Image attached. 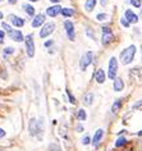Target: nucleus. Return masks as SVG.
<instances>
[{
	"instance_id": "aec40b11",
	"label": "nucleus",
	"mask_w": 142,
	"mask_h": 151,
	"mask_svg": "<svg viewBox=\"0 0 142 151\" xmlns=\"http://www.w3.org/2000/svg\"><path fill=\"white\" fill-rule=\"evenodd\" d=\"M62 14L64 15V17H67V18H69V17H72V15L74 14V10L73 9H70V8H63L62 9Z\"/></svg>"
},
{
	"instance_id": "4c0bfd02",
	"label": "nucleus",
	"mask_w": 142,
	"mask_h": 151,
	"mask_svg": "<svg viewBox=\"0 0 142 151\" xmlns=\"http://www.w3.org/2000/svg\"><path fill=\"white\" fill-rule=\"evenodd\" d=\"M101 4L102 5H106V0H101Z\"/></svg>"
},
{
	"instance_id": "412c9836",
	"label": "nucleus",
	"mask_w": 142,
	"mask_h": 151,
	"mask_svg": "<svg viewBox=\"0 0 142 151\" xmlns=\"http://www.w3.org/2000/svg\"><path fill=\"white\" fill-rule=\"evenodd\" d=\"M23 9H24V12L27 13L28 15H33V14H35V8H33L32 5L26 4V5H23Z\"/></svg>"
},
{
	"instance_id": "37998d69",
	"label": "nucleus",
	"mask_w": 142,
	"mask_h": 151,
	"mask_svg": "<svg viewBox=\"0 0 142 151\" xmlns=\"http://www.w3.org/2000/svg\"><path fill=\"white\" fill-rule=\"evenodd\" d=\"M141 51H142V46H141Z\"/></svg>"
},
{
	"instance_id": "f704fd0d",
	"label": "nucleus",
	"mask_w": 142,
	"mask_h": 151,
	"mask_svg": "<svg viewBox=\"0 0 142 151\" xmlns=\"http://www.w3.org/2000/svg\"><path fill=\"white\" fill-rule=\"evenodd\" d=\"M4 32H3V31H0V41H1V42H3V38H4Z\"/></svg>"
},
{
	"instance_id": "dca6fc26",
	"label": "nucleus",
	"mask_w": 142,
	"mask_h": 151,
	"mask_svg": "<svg viewBox=\"0 0 142 151\" xmlns=\"http://www.w3.org/2000/svg\"><path fill=\"white\" fill-rule=\"evenodd\" d=\"M114 91H122L124 88V82L122 78H115L114 79Z\"/></svg>"
},
{
	"instance_id": "4be33fe9",
	"label": "nucleus",
	"mask_w": 142,
	"mask_h": 151,
	"mask_svg": "<svg viewBox=\"0 0 142 151\" xmlns=\"http://www.w3.org/2000/svg\"><path fill=\"white\" fill-rule=\"evenodd\" d=\"M86 111L83 110V109H79L78 110V113H77V118H78L79 120H86Z\"/></svg>"
},
{
	"instance_id": "7ed1b4c3",
	"label": "nucleus",
	"mask_w": 142,
	"mask_h": 151,
	"mask_svg": "<svg viewBox=\"0 0 142 151\" xmlns=\"http://www.w3.org/2000/svg\"><path fill=\"white\" fill-rule=\"evenodd\" d=\"M24 42H26V53H27V56L28 58H33V55H35V41H33V36H32V35H27Z\"/></svg>"
},
{
	"instance_id": "39448f33",
	"label": "nucleus",
	"mask_w": 142,
	"mask_h": 151,
	"mask_svg": "<svg viewBox=\"0 0 142 151\" xmlns=\"http://www.w3.org/2000/svg\"><path fill=\"white\" fill-rule=\"evenodd\" d=\"M92 59H93V53H92V51H88V53H86L85 55L81 58V60H79L81 70H86L87 67L92 63Z\"/></svg>"
},
{
	"instance_id": "4468645a",
	"label": "nucleus",
	"mask_w": 142,
	"mask_h": 151,
	"mask_svg": "<svg viewBox=\"0 0 142 151\" xmlns=\"http://www.w3.org/2000/svg\"><path fill=\"white\" fill-rule=\"evenodd\" d=\"M95 79L97 83H104L105 82V72L102 69H97L96 70V74H95Z\"/></svg>"
},
{
	"instance_id": "a18cd8bd",
	"label": "nucleus",
	"mask_w": 142,
	"mask_h": 151,
	"mask_svg": "<svg viewBox=\"0 0 142 151\" xmlns=\"http://www.w3.org/2000/svg\"><path fill=\"white\" fill-rule=\"evenodd\" d=\"M140 1H142V0H140Z\"/></svg>"
},
{
	"instance_id": "ea45409f",
	"label": "nucleus",
	"mask_w": 142,
	"mask_h": 151,
	"mask_svg": "<svg viewBox=\"0 0 142 151\" xmlns=\"http://www.w3.org/2000/svg\"><path fill=\"white\" fill-rule=\"evenodd\" d=\"M1 18H3V13L0 12V19H1Z\"/></svg>"
},
{
	"instance_id": "f03ea898",
	"label": "nucleus",
	"mask_w": 142,
	"mask_h": 151,
	"mask_svg": "<svg viewBox=\"0 0 142 151\" xmlns=\"http://www.w3.org/2000/svg\"><path fill=\"white\" fill-rule=\"evenodd\" d=\"M42 119H35L32 118L30 120V124H28V128H30V133L32 136H37V133H42Z\"/></svg>"
},
{
	"instance_id": "393cba45",
	"label": "nucleus",
	"mask_w": 142,
	"mask_h": 151,
	"mask_svg": "<svg viewBox=\"0 0 142 151\" xmlns=\"http://www.w3.org/2000/svg\"><path fill=\"white\" fill-rule=\"evenodd\" d=\"M67 95H68V99H69L70 104H76V99H74V96L72 95V92H70L69 90H67Z\"/></svg>"
},
{
	"instance_id": "58836bf2",
	"label": "nucleus",
	"mask_w": 142,
	"mask_h": 151,
	"mask_svg": "<svg viewBox=\"0 0 142 151\" xmlns=\"http://www.w3.org/2000/svg\"><path fill=\"white\" fill-rule=\"evenodd\" d=\"M50 1H51V3H59L60 0H50Z\"/></svg>"
},
{
	"instance_id": "1a4fd4ad",
	"label": "nucleus",
	"mask_w": 142,
	"mask_h": 151,
	"mask_svg": "<svg viewBox=\"0 0 142 151\" xmlns=\"http://www.w3.org/2000/svg\"><path fill=\"white\" fill-rule=\"evenodd\" d=\"M124 18L127 19L128 22H129V24L131 23H137L138 22V17H137V14H134L133 12L131 10V9H127L124 13Z\"/></svg>"
},
{
	"instance_id": "c756f323",
	"label": "nucleus",
	"mask_w": 142,
	"mask_h": 151,
	"mask_svg": "<svg viewBox=\"0 0 142 151\" xmlns=\"http://www.w3.org/2000/svg\"><path fill=\"white\" fill-rule=\"evenodd\" d=\"M90 141H91L90 136H85V137H83V140H82V143H83V145H88Z\"/></svg>"
},
{
	"instance_id": "6e6552de",
	"label": "nucleus",
	"mask_w": 142,
	"mask_h": 151,
	"mask_svg": "<svg viewBox=\"0 0 142 151\" xmlns=\"http://www.w3.org/2000/svg\"><path fill=\"white\" fill-rule=\"evenodd\" d=\"M113 40V33L109 27H102V40L101 42L104 45H108L109 42H111Z\"/></svg>"
},
{
	"instance_id": "f257e3e1",
	"label": "nucleus",
	"mask_w": 142,
	"mask_h": 151,
	"mask_svg": "<svg viewBox=\"0 0 142 151\" xmlns=\"http://www.w3.org/2000/svg\"><path fill=\"white\" fill-rule=\"evenodd\" d=\"M134 54H136V46L134 45H131L127 49H124L120 53V62L123 64H129L132 63V60L134 59Z\"/></svg>"
},
{
	"instance_id": "c9c22d12",
	"label": "nucleus",
	"mask_w": 142,
	"mask_h": 151,
	"mask_svg": "<svg viewBox=\"0 0 142 151\" xmlns=\"http://www.w3.org/2000/svg\"><path fill=\"white\" fill-rule=\"evenodd\" d=\"M77 131H78V132H82V131H83V127H82V126H78V127H77Z\"/></svg>"
},
{
	"instance_id": "a878e982",
	"label": "nucleus",
	"mask_w": 142,
	"mask_h": 151,
	"mask_svg": "<svg viewBox=\"0 0 142 151\" xmlns=\"http://www.w3.org/2000/svg\"><path fill=\"white\" fill-rule=\"evenodd\" d=\"M13 53H14V47H12V46L5 47V49H4V54H5V55H9V54H13Z\"/></svg>"
},
{
	"instance_id": "c85d7f7f",
	"label": "nucleus",
	"mask_w": 142,
	"mask_h": 151,
	"mask_svg": "<svg viewBox=\"0 0 142 151\" xmlns=\"http://www.w3.org/2000/svg\"><path fill=\"white\" fill-rule=\"evenodd\" d=\"M1 27L4 28V31H6V32H8V33H9V32L12 31L10 26H9V24H6V23H1Z\"/></svg>"
},
{
	"instance_id": "a211bd4d",
	"label": "nucleus",
	"mask_w": 142,
	"mask_h": 151,
	"mask_svg": "<svg viewBox=\"0 0 142 151\" xmlns=\"http://www.w3.org/2000/svg\"><path fill=\"white\" fill-rule=\"evenodd\" d=\"M93 102V94L92 92H88V94H86L85 96H83V104L86 105H91Z\"/></svg>"
},
{
	"instance_id": "0eeeda50",
	"label": "nucleus",
	"mask_w": 142,
	"mask_h": 151,
	"mask_svg": "<svg viewBox=\"0 0 142 151\" xmlns=\"http://www.w3.org/2000/svg\"><path fill=\"white\" fill-rule=\"evenodd\" d=\"M64 27H65V32H67V36L70 41H74L76 38V32H74V26L70 21H65L64 22Z\"/></svg>"
},
{
	"instance_id": "20e7f679",
	"label": "nucleus",
	"mask_w": 142,
	"mask_h": 151,
	"mask_svg": "<svg viewBox=\"0 0 142 151\" xmlns=\"http://www.w3.org/2000/svg\"><path fill=\"white\" fill-rule=\"evenodd\" d=\"M118 72V62H117V58H110L109 60V68H108V76L109 79H115V76H117Z\"/></svg>"
},
{
	"instance_id": "423d86ee",
	"label": "nucleus",
	"mask_w": 142,
	"mask_h": 151,
	"mask_svg": "<svg viewBox=\"0 0 142 151\" xmlns=\"http://www.w3.org/2000/svg\"><path fill=\"white\" fill-rule=\"evenodd\" d=\"M55 30V24L53 23V22H47V23L44 24V27L41 28V32H40V37L41 38H45L47 37L49 35H51Z\"/></svg>"
},
{
	"instance_id": "cd10ccee",
	"label": "nucleus",
	"mask_w": 142,
	"mask_h": 151,
	"mask_svg": "<svg viewBox=\"0 0 142 151\" xmlns=\"http://www.w3.org/2000/svg\"><path fill=\"white\" fill-rule=\"evenodd\" d=\"M131 4L136 8H141V1L140 0H131Z\"/></svg>"
},
{
	"instance_id": "bb28decb",
	"label": "nucleus",
	"mask_w": 142,
	"mask_h": 151,
	"mask_svg": "<svg viewBox=\"0 0 142 151\" xmlns=\"http://www.w3.org/2000/svg\"><path fill=\"white\" fill-rule=\"evenodd\" d=\"M50 151H62L59 145H56V143H53V145H50Z\"/></svg>"
},
{
	"instance_id": "79ce46f5",
	"label": "nucleus",
	"mask_w": 142,
	"mask_h": 151,
	"mask_svg": "<svg viewBox=\"0 0 142 151\" xmlns=\"http://www.w3.org/2000/svg\"><path fill=\"white\" fill-rule=\"evenodd\" d=\"M30 1H38V0H30Z\"/></svg>"
},
{
	"instance_id": "f3484780",
	"label": "nucleus",
	"mask_w": 142,
	"mask_h": 151,
	"mask_svg": "<svg viewBox=\"0 0 142 151\" xmlns=\"http://www.w3.org/2000/svg\"><path fill=\"white\" fill-rule=\"evenodd\" d=\"M95 5H96V0H86L85 9L87 12H92L95 9Z\"/></svg>"
},
{
	"instance_id": "5701e85b",
	"label": "nucleus",
	"mask_w": 142,
	"mask_h": 151,
	"mask_svg": "<svg viewBox=\"0 0 142 151\" xmlns=\"http://www.w3.org/2000/svg\"><path fill=\"white\" fill-rule=\"evenodd\" d=\"M127 143V140L124 138V137H119V138L117 140V142H115V146L117 147H120V146H123Z\"/></svg>"
},
{
	"instance_id": "e433bc0d",
	"label": "nucleus",
	"mask_w": 142,
	"mask_h": 151,
	"mask_svg": "<svg viewBox=\"0 0 142 151\" xmlns=\"http://www.w3.org/2000/svg\"><path fill=\"white\" fill-rule=\"evenodd\" d=\"M9 3H10V4H15V3H17V0H8Z\"/></svg>"
},
{
	"instance_id": "9d476101",
	"label": "nucleus",
	"mask_w": 142,
	"mask_h": 151,
	"mask_svg": "<svg viewBox=\"0 0 142 151\" xmlns=\"http://www.w3.org/2000/svg\"><path fill=\"white\" fill-rule=\"evenodd\" d=\"M60 12H62V6L60 5H53V6L46 9V14L49 15V17H56Z\"/></svg>"
},
{
	"instance_id": "a19ab883",
	"label": "nucleus",
	"mask_w": 142,
	"mask_h": 151,
	"mask_svg": "<svg viewBox=\"0 0 142 151\" xmlns=\"http://www.w3.org/2000/svg\"><path fill=\"white\" fill-rule=\"evenodd\" d=\"M138 136H142V131H141V132H138Z\"/></svg>"
},
{
	"instance_id": "473e14b6",
	"label": "nucleus",
	"mask_w": 142,
	"mask_h": 151,
	"mask_svg": "<svg viewBox=\"0 0 142 151\" xmlns=\"http://www.w3.org/2000/svg\"><path fill=\"white\" fill-rule=\"evenodd\" d=\"M54 42H53V41H46V42H45V46H46V47H49V46H51V45H53Z\"/></svg>"
},
{
	"instance_id": "ddd939ff",
	"label": "nucleus",
	"mask_w": 142,
	"mask_h": 151,
	"mask_svg": "<svg viewBox=\"0 0 142 151\" xmlns=\"http://www.w3.org/2000/svg\"><path fill=\"white\" fill-rule=\"evenodd\" d=\"M9 18H10L12 23L15 26V27H22V26L24 24V19L21 18V17H15V15H9Z\"/></svg>"
},
{
	"instance_id": "c03bdc74",
	"label": "nucleus",
	"mask_w": 142,
	"mask_h": 151,
	"mask_svg": "<svg viewBox=\"0 0 142 151\" xmlns=\"http://www.w3.org/2000/svg\"><path fill=\"white\" fill-rule=\"evenodd\" d=\"M0 1H3V0H0Z\"/></svg>"
},
{
	"instance_id": "72a5a7b5",
	"label": "nucleus",
	"mask_w": 142,
	"mask_h": 151,
	"mask_svg": "<svg viewBox=\"0 0 142 151\" xmlns=\"http://www.w3.org/2000/svg\"><path fill=\"white\" fill-rule=\"evenodd\" d=\"M4 136H5V131L0 128V138H1V137H4Z\"/></svg>"
},
{
	"instance_id": "2eb2a0df",
	"label": "nucleus",
	"mask_w": 142,
	"mask_h": 151,
	"mask_svg": "<svg viewBox=\"0 0 142 151\" xmlns=\"http://www.w3.org/2000/svg\"><path fill=\"white\" fill-rule=\"evenodd\" d=\"M102 136H104V131H102V129H97V131H96L95 136H93V141H92L93 146H97L99 145V142L101 141Z\"/></svg>"
},
{
	"instance_id": "6ab92c4d",
	"label": "nucleus",
	"mask_w": 142,
	"mask_h": 151,
	"mask_svg": "<svg viewBox=\"0 0 142 151\" xmlns=\"http://www.w3.org/2000/svg\"><path fill=\"white\" fill-rule=\"evenodd\" d=\"M120 106H122V100L120 99H118V100H115V102L113 104V106H111V113L113 114H115L117 111L120 109Z\"/></svg>"
},
{
	"instance_id": "b1692460",
	"label": "nucleus",
	"mask_w": 142,
	"mask_h": 151,
	"mask_svg": "<svg viewBox=\"0 0 142 151\" xmlns=\"http://www.w3.org/2000/svg\"><path fill=\"white\" fill-rule=\"evenodd\" d=\"M96 19L100 21V22L106 21V19H108V14H105V13H99V14L96 15Z\"/></svg>"
},
{
	"instance_id": "f8f14e48",
	"label": "nucleus",
	"mask_w": 142,
	"mask_h": 151,
	"mask_svg": "<svg viewBox=\"0 0 142 151\" xmlns=\"http://www.w3.org/2000/svg\"><path fill=\"white\" fill-rule=\"evenodd\" d=\"M44 21H45V15L44 14H37L36 17L33 18V21H32V27L33 28L40 27V26L44 23Z\"/></svg>"
},
{
	"instance_id": "7c9ffc66",
	"label": "nucleus",
	"mask_w": 142,
	"mask_h": 151,
	"mask_svg": "<svg viewBox=\"0 0 142 151\" xmlns=\"http://www.w3.org/2000/svg\"><path fill=\"white\" fill-rule=\"evenodd\" d=\"M120 23H122V24H123V26H124V27H129V22H128V21H127V19H125L124 17H123V18H122V19H120Z\"/></svg>"
},
{
	"instance_id": "9b49d317",
	"label": "nucleus",
	"mask_w": 142,
	"mask_h": 151,
	"mask_svg": "<svg viewBox=\"0 0 142 151\" xmlns=\"http://www.w3.org/2000/svg\"><path fill=\"white\" fill-rule=\"evenodd\" d=\"M9 37H10L12 40L17 41V42H22V41H23V35H22V32L17 31V30H12L9 32Z\"/></svg>"
},
{
	"instance_id": "2f4dec72",
	"label": "nucleus",
	"mask_w": 142,
	"mask_h": 151,
	"mask_svg": "<svg viewBox=\"0 0 142 151\" xmlns=\"http://www.w3.org/2000/svg\"><path fill=\"white\" fill-rule=\"evenodd\" d=\"M140 106H142V100H140V101H137L136 104L133 105V109H137V108H140Z\"/></svg>"
}]
</instances>
